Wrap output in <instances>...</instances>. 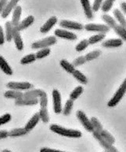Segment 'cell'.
Returning a JSON list of instances; mask_svg holds the SVG:
<instances>
[{"label": "cell", "instance_id": "cell-31", "mask_svg": "<svg viewBox=\"0 0 126 152\" xmlns=\"http://www.w3.org/2000/svg\"><path fill=\"white\" fill-rule=\"evenodd\" d=\"M90 121H91V123H92L94 132H99V133L101 132L102 130H103V126H102L101 123L99 121V120L96 118H92L90 119Z\"/></svg>", "mask_w": 126, "mask_h": 152}, {"label": "cell", "instance_id": "cell-34", "mask_svg": "<svg viewBox=\"0 0 126 152\" xmlns=\"http://www.w3.org/2000/svg\"><path fill=\"white\" fill-rule=\"evenodd\" d=\"M114 0H106V1H103L101 6L102 11L104 13H107L110 10V9L112 8L113 5H114Z\"/></svg>", "mask_w": 126, "mask_h": 152}, {"label": "cell", "instance_id": "cell-10", "mask_svg": "<svg viewBox=\"0 0 126 152\" xmlns=\"http://www.w3.org/2000/svg\"><path fill=\"white\" fill-rule=\"evenodd\" d=\"M60 26L63 28L71 30H82L84 28V26L81 23L75 22V21H71V20H63L60 22Z\"/></svg>", "mask_w": 126, "mask_h": 152}, {"label": "cell", "instance_id": "cell-29", "mask_svg": "<svg viewBox=\"0 0 126 152\" xmlns=\"http://www.w3.org/2000/svg\"><path fill=\"white\" fill-rule=\"evenodd\" d=\"M99 134H100V136H102V138L104 139V140H106L107 142H108L110 144L113 145V144L114 143L115 139L114 138V136H113L111 134L109 133L107 130L103 129L101 132H99Z\"/></svg>", "mask_w": 126, "mask_h": 152}, {"label": "cell", "instance_id": "cell-45", "mask_svg": "<svg viewBox=\"0 0 126 152\" xmlns=\"http://www.w3.org/2000/svg\"><path fill=\"white\" fill-rule=\"evenodd\" d=\"M40 152H65V151H59V150H55V149H51V148H43L41 149Z\"/></svg>", "mask_w": 126, "mask_h": 152}, {"label": "cell", "instance_id": "cell-14", "mask_svg": "<svg viewBox=\"0 0 126 152\" xmlns=\"http://www.w3.org/2000/svg\"><path fill=\"white\" fill-rule=\"evenodd\" d=\"M123 44V41L121 39H110L103 42L102 46L106 48H119Z\"/></svg>", "mask_w": 126, "mask_h": 152}, {"label": "cell", "instance_id": "cell-23", "mask_svg": "<svg viewBox=\"0 0 126 152\" xmlns=\"http://www.w3.org/2000/svg\"><path fill=\"white\" fill-rule=\"evenodd\" d=\"M114 16L116 20L118 21L119 25L126 28V19L124 14H122V12L119 9H115L114 10Z\"/></svg>", "mask_w": 126, "mask_h": 152}, {"label": "cell", "instance_id": "cell-43", "mask_svg": "<svg viewBox=\"0 0 126 152\" xmlns=\"http://www.w3.org/2000/svg\"><path fill=\"white\" fill-rule=\"evenodd\" d=\"M102 3H103V1H101V0H96V1H94V2H93V4H92V11H98L99 10V8L101 7Z\"/></svg>", "mask_w": 126, "mask_h": 152}, {"label": "cell", "instance_id": "cell-17", "mask_svg": "<svg viewBox=\"0 0 126 152\" xmlns=\"http://www.w3.org/2000/svg\"><path fill=\"white\" fill-rule=\"evenodd\" d=\"M17 0H12V1H9L7 3V5L5 7V9L3 10V11L1 14V16H2V18H6L7 17L9 16L12 10L15 9V7L17 6Z\"/></svg>", "mask_w": 126, "mask_h": 152}, {"label": "cell", "instance_id": "cell-15", "mask_svg": "<svg viewBox=\"0 0 126 152\" xmlns=\"http://www.w3.org/2000/svg\"><path fill=\"white\" fill-rule=\"evenodd\" d=\"M34 20H35V18L33 16H28L26 18L24 19V20L21 21V22L19 24V25L17 26V27H14L17 30L18 32H20V31H22V30H24L25 28H28L29 26L34 23Z\"/></svg>", "mask_w": 126, "mask_h": 152}, {"label": "cell", "instance_id": "cell-18", "mask_svg": "<svg viewBox=\"0 0 126 152\" xmlns=\"http://www.w3.org/2000/svg\"><path fill=\"white\" fill-rule=\"evenodd\" d=\"M21 12H22V8L20 6H17L15 9L14 10V14L12 16V25L14 27H17L20 24V19L21 17Z\"/></svg>", "mask_w": 126, "mask_h": 152}, {"label": "cell", "instance_id": "cell-6", "mask_svg": "<svg viewBox=\"0 0 126 152\" xmlns=\"http://www.w3.org/2000/svg\"><path fill=\"white\" fill-rule=\"evenodd\" d=\"M6 87L8 88L15 91H29V89L33 88V85L28 82H9L6 84Z\"/></svg>", "mask_w": 126, "mask_h": 152}, {"label": "cell", "instance_id": "cell-30", "mask_svg": "<svg viewBox=\"0 0 126 152\" xmlns=\"http://www.w3.org/2000/svg\"><path fill=\"white\" fill-rule=\"evenodd\" d=\"M82 92H83V88H82V87H76V88L73 90V91H72L71 93L70 94V99H71L72 101L76 100L82 94Z\"/></svg>", "mask_w": 126, "mask_h": 152}, {"label": "cell", "instance_id": "cell-21", "mask_svg": "<svg viewBox=\"0 0 126 152\" xmlns=\"http://www.w3.org/2000/svg\"><path fill=\"white\" fill-rule=\"evenodd\" d=\"M0 69L4 73L7 74V75H12L13 74V70H12L11 67L9 66L6 59L0 55Z\"/></svg>", "mask_w": 126, "mask_h": 152}, {"label": "cell", "instance_id": "cell-20", "mask_svg": "<svg viewBox=\"0 0 126 152\" xmlns=\"http://www.w3.org/2000/svg\"><path fill=\"white\" fill-rule=\"evenodd\" d=\"M39 120H40L39 114H38V113H36V114H35L34 115L32 116V118L27 121V123L26 124V125H25L24 129L27 130V131H28V132L32 131V130L35 127L36 125H37V124H38V121H39Z\"/></svg>", "mask_w": 126, "mask_h": 152}, {"label": "cell", "instance_id": "cell-33", "mask_svg": "<svg viewBox=\"0 0 126 152\" xmlns=\"http://www.w3.org/2000/svg\"><path fill=\"white\" fill-rule=\"evenodd\" d=\"M105 39V34H102V33H99V34L94 35V36H92L89 39V44H95V43H97L102 41L103 39Z\"/></svg>", "mask_w": 126, "mask_h": 152}, {"label": "cell", "instance_id": "cell-3", "mask_svg": "<svg viewBox=\"0 0 126 152\" xmlns=\"http://www.w3.org/2000/svg\"><path fill=\"white\" fill-rule=\"evenodd\" d=\"M125 92H126V78L124 81H123L122 85L120 86L119 88L117 89V91L115 92L114 96H113V97L110 99V101L107 102L108 107H116V106L119 103L120 101L122 100V99L125 95Z\"/></svg>", "mask_w": 126, "mask_h": 152}, {"label": "cell", "instance_id": "cell-28", "mask_svg": "<svg viewBox=\"0 0 126 152\" xmlns=\"http://www.w3.org/2000/svg\"><path fill=\"white\" fill-rule=\"evenodd\" d=\"M72 75H73V77H74L78 81H79L80 83H81V84H86L88 83V79H87V77L84 75L81 71L75 69V71H74V73H72Z\"/></svg>", "mask_w": 126, "mask_h": 152}, {"label": "cell", "instance_id": "cell-38", "mask_svg": "<svg viewBox=\"0 0 126 152\" xmlns=\"http://www.w3.org/2000/svg\"><path fill=\"white\" fill-rule=\"evenodd\" d=\"M39 117H40V119L43 122L47 123L49 122L50 121V116H49V113H48L47 109H43V108H41L39 112Z\"/></svg>", "mask_w": 126, "mask_h": 152}, {"label": "cell", "instance_id": "cell-19", "mask_svg": "<svg viewBox=\"0 0 126 152\" xmlns=\"http://www.w3.org/2000/svg\"><path fill=\"white\" fill-rule=\"evenodd\" d=\"M13 39H14L16 48L18 50H22L24 48V43H23L22 38L20 37V32L14 28V32H13Z\"/></svg>", "mask_w": 126, "mask_h": 152}, {"label": "cell", "instance_id": "cell-13", "mask_svg": "<svg viewBox=\"0 0 126 152\" xmlns=\"http://www.w3.org/2000/svg\"><path fill=\"white\" fill-rule=\"evenodd\" d=\"M56 23H57V18H56V17H51V18H50L49 19L42 27H41L40 32H42V33H45H45H47V32H49L50 30L52 29L53 27L56 25Z\"/></svg>", "mask_w": 126, "mask_h": 152}, {"label": "cell", "instance_id": "cell-22", "mask_svg": "<svg viewBox=\"0 0 126 152\" xmlns=\"http://www.w3.org/2000/svg\"><path fill=\"white\" fill-rule=\"evenodd\" d=\"M4 96L7 99H13L17 100L24 97V93L20 91L9 90V91H7L5 92Z\"/></svg>", "mask_w": 126, "mask_h": 152}, {"label": "cell", "instance_id": "cell-40", "mask_svg": "<svg viewBox=\"0 0 126 152\" xmlns=\"http://www.w3.org/2000/svg\"><path fill=\"white\" fill-rule=\"evenodd\" d=\"M86 61H86L85 56H80V57H78V58L75 59V60H74L72 65H73L74 67H75V66H81V65H83V64L86 63Z\"/></svg>", "mask_w": 126, "mask_h": 152}, {"label": "cell", "instance_id": "cell-24", "mask_svg": "<svg viewBox=\"0 0 126 152\" xmlns=\"http://www.w3.org/2000/svg\"><path fill=\"white\" fill-rule=\"evenodd\" d=\"M38 103V99H20L15 101V104L17 106H32V105H36Z\"/></svg>", "mask_w": 126, "mask_h": 152}, {"label": "cell", "instance_id": "cell-12", "mask_svg": "<svg viewBox=\"0 0 126 152\" xmlns=\"http://www.w3.org/2000/svg\"><path fill=\"white\" fill-rule=\"evenodd\" d=\"M45 92L40 89H35V90H29L27 91L25 93H24V99H35L39 98L40 99L42 96L45 95Z\"/></svg>", "mask_w": 126, "mask_h": 152}, {"label": "cell", "instance_id": "cell-35", "mask_svg": "<svg viewBox=\"0 0 126 152\" xmlns=\"http://www.w3.org/2000/svg\"><path fill=\"white\" fill-rule=\"evenodd\" d=\"M35 60V55H34V54H30V55H27L26 56H24V58H22L21 60H20V63L22 64V65H27V64L32 63Z\"/></svg>", "mask_w": 126, "mask_h": 152}, {"label": "cell", "instance_id": "cell-37", "mask_svg": "<svg viewBox=\"0 0 126 152\" xmlns=\"http://www.w3.org/2000/svg\"><path fill=\"white\" fill-rule=\"evenodd\" d=\"M89 45V43L88 39H82V40L78 43V44L75 47V50L78 51V52H81L83 51L84 50H86V48H88V46Z\"/></svg>", "mask_w": 126, "mask_h": 152}, {"label": "cell", "instance_id": "cell-50", "mask_svg": "<svg viewBox=\"0 0 126 152\" xmlns=\"http://www.w3.org/2000/svg\"><path fill=\"white\" fill-rule=\"evenodd\" d=\"M104 152H107V151H104Z\"/></svg>", "mask_w": 126, "mask_h": 152}, {"label": "cell", "instance_id": "cell-8", "mask_svg": "<svg viewBox=\"0 0 126 152\" xmlns=\"http://www.w3.org/2000/svg\"><path fill=\"white\" fill-rule=\"evenodd\" d=\"M92 135H93V137H94L96 140H98V142L99 143V144L103 147V148L106 150V151L107 152H119L116 149V148L114 147L113 145L110 144V143L107 142L105 140L102 138V136H100V134L99 132H92Z\"/></svg>", "mask_w": 126, "mask_h": 152}, {"label": "cell", "instance_id": "cell-27", "mask_svg": "<svg viewBox=\"0 0 126 152\" xmlns=\"http://www.w3.org/2000/svg\"><path fill=\"white\" fill-rule=\"evenodd\" d=\"M60 66L62 68L66 71V72H68L69 73H73L75 71V67H74L71 63H70L69 61H68L67 60H61L60 62Z\"/></svg>", "mask_w": 126, "mask_h": 152}, {"label": "cell", "instance_id": "cell-9", "mask_svg": "<svg viewBox=\"0 0 126 152\" xmlns=\"http://www.w3.org/2000/svg\"><path fill=\"white\" fill-rule=\"evenodd\" d=\"M53 110L56 114H60L63 109H62V104H61V95L60 91L56 89H54L53 91Z\"/></svg>", "mask_w": 126, "mask_h": 152}, {"label": "cell", "instance_id": "cell-48", "mask_svg": "<svg viewBox=\"0 0 126 152\" xmlns=\"http://www.w3.org/2000/svg\"><path fill=\"white\" fill-rule=\"evenodd\" d=\"M121 9L125 14H126V2H123L121 3Z\"/></svg>", "mask_w": 126, "mask_h": 152}, {"label": "cell", "instance_id": "cell-4", "mask_svg": "<svg viewBox=\"0 0 126 152\" xmlns=\"http://www.w3.org/2000/svg\"><path fill=\"white\" fill-rule=\"evenodd\" d=\"M56 43V38L55 37H49L47 38L42 39L41 40L36 41L32 44V48L33 49H44L49 48L50 46L54 45Z\"/></svg>", "mask_w": 126, "mask_h": 152}, {"label": "cell", "instance_id": "cell-25", "mask_svg": "<svg viewBox=\"0 0 126 152\" xmlns=\"http://www.w3.org/2000/svg\"><path fill=\"white\" fill-rule=\"evenodd\" d=\"M6 27V39L8 42L13 39V32H14V26L12 25L11 21H7L5 25Z\"/></svg>", "mask_w": 126, "mask_h": 152}, {"label": "cell", "instance_id": "cell-1", "mask_svg": "<svg viewBox=\"0 0 126 152\" xmlns=\"http://www.w3.org/2000/svg\"><path fill=\"white\" fill-rule=\"evenodd\" d=\"M102 19H103L104 22L106 23L108 27L110 28H112L114 30L117 36H119L122 38V39L126 40V28L122 27V25H120L119 24H117L116 20H114L112 17L108 15V14H104L102 16Z\"/></svg>", "mask_w": 126, "mask_h": 152}, {"label": "cell", "instance_id": "cell-5", "mask_svg": "<svg viewBox=\"0 0 126 152\" xmlns=\"http://www.w3.org/2000/svg\"><path fill=\"white\" fill-rule=\"evenodd\" d=\"M84 28L88 32H97L102 34H105L110 31V28L107 25H100V24H87L84 26Z\"/></svg>", "mask_w": 126, "mask_h": 152}, {"label": "cell", "instance_id": "cell-39", "mask_svg": "<svg viewBox=\"0 0 126 152\" xmlns=\"http://www.w3.org/2000/svg\"><path fill=\"white\" fill-rule=\"evenodd\" d=\"M50 48H44V49H41L36 53V59H42L43 58L47 57L48 55L50 54Z\"/></svg>", "mask_w": 126, "mask_h": 152}, {"label": "cell", "instance_id": "cell-42", "mask_svg": "<svg viewBox=\"0 0 126 152\" xmlns=\"http://www.w3.org/2000/svg\"><path fill=\"white\" fill-rule=\"evenodd\" d=\"M11 120V115L9 114H6L0 117V125H5L6 123L9 122Z\"/></svg>", "mask_w": 126, "mask_h": 152}, {"label": "cell", "instance_id": "cell-32", "mask_svg": "<svg viewBox=\"0 0 126 152\" xmlns=\"http://www.w3.org/2000/svg\"><path fill=\"white\" fill-rule=\"evenodd\" d=\"M73 105H74V101H72L71 99H69L66 102L65 106H64L63 110H62L63 115L68 116L71 113L72 108H73Z\"/></svg>", "mask_w": 126, "mask_h": 152}, {"label": "cell", "instance_id": "cell-36", "mask_svg": "<svg viewBox=\"0 0 126 152\" xmlns=\"http://www.w3.org/2000/svg\"><path fill=\"white\" fill-rule=\"evenodd\" d=\"M100 55H101V51L99 50H96L88 53L85 57H86V61H92V60H94V59L99 58Z\"/></svg>", "mask_w": 126, "mask_h": 152}, {"label": "cell", "instance_id": "cell-26", "mask_svg": "<svg viewBox=\"0 0 126 152\" xmlns=\"http://www.w3.org/2000/svg\"><path fill=\"white\" fill-rule=\"evenodd\" d=\"M28 131L25 129L24 128H18V129H14L10 130L9 132V136L11 137H17V136H24L28 133Z\"/></svg>", "mask_w": 126, "mask_h": 152}, {"label": "cell", "instance_id": "cell-7", "mask_svg": "<svg viewBox=\"0 0 126 152\" xmlns=\"http://www.w3.org/2000/svg\"><path fill=\"white\" fill-rule=\"evenodd\" d=\"M76 116L77 118H78V119L79 120V121L81 122V125H83V127L86 129V130H87L88 132H94V129H93V128H92L91 121L87 118V116L86 115V114H85L83 111H81V110L77 111Z\"/></svg>", "mask_w": 126, "mask_h": 152}, {"label": "cell", "instance_id": "cell-44", "mask_svg": "<svg viewBox=\"0 0 126 152\" xmlns=\"http://www.w3.org/2000/svg\"><path fill=\"white\" fill-rule=\"evenodd\" d=\"M5 43V35L2 28L0 26V45H2Z\"/></svg>", "mask_w": 126, "mask_h": 152}, {"label": "cell", "instance_id": "cell-49", "mask_svg": "<svg viewBox=\"0 0 126 152\" xmlns=\"http://www.w3.org/2000/svg\"><path fill=\"white\" fill-rule=\"evenodd\" d=\"M2 152H11V151H9V150H3V151H2Z\"/></svg>", "mask_w": 126, "mask_h": 152}, {"label": "cell", "instance_id": "cell-11", "mask_svg": "<svg viewBox=\"0 0 126 152\" xmlns=\"http://www.w3.org/2000/svg\"><path fill=\"white\" fill-rule=\"evenodd\" d=\"M54 33H55V36L59 37V38L65 39L68 40H75V39H77L76 34H74L71 32H69L68 30L56 29Z\"/></svg>", "mask_w": 126, "mask_h": 152}, {"label": "cell", "instance_id": "cell-41", "mask_svg": "<svg viewBox=\"0 0 126 152\" xmlns=\"http://www.w3.org/2000/svg\"><path fill=\"white\" fill-rule=\"evenodd\" d=\"M39 103H40L41 108H43V109H46V108H47L48 98L46 94L40 98V99H39Z\"/></svg>", "mask_w": 126, "mask_h": 152}, {"label": "cell", "instance_id": "cell-47", "mask_svg": "<svg viewBox=\"0 0 126 152\" xmlns=\"http://www.w3.org/2000/svg\"><path fill=\"white\" fill-rule=\"evenodd\" d=\"M6 5H7L6 1H5V0L0 1V14H2V11H3V10L5 9V7H6Z\"/></svg>", "mask_w": 126, "mask_h": 152}, {"label": "cell", "instance_id": "cell-2", "mask_svg": "<svg viewBox=\"0 0 126 152\" xmlns=\"http://www.w3.org/2000/svg\"><path fill=\"white\" fill-rule=\"evenodd\" d=\"M50 130L55 133L60 135V136H66V137H70V138H80L81 136V132L78 130L74 129H68L64 127H62L60 125H50Z\"/></svg>", "mask_w": 126, "mask_h": 152}, {"label": "cell", "instance_id": "cell-16", "mask_svg": "<svg viewBox=\"0 0 126 152\" xmlns=\"http://www.w3.org/2000/svg\"><path fill=\"white\" fill-rule=\"evenodd\" d=\"M80 2H81V4L82 6L86 17L89 20H92L93 18V11H92L89 1V0H81Z\"/></svg>", "mask_w": 126, "mask_h": 152}, {"label": "cell", "instance_id": "cell-46", "mask_svg": "<svg viewBox=\"0 0 126 152\" xmlns=\"http://www.w3.org/2000/svg\"><path fill=\"white\" fill-rule=\"evenodd\" d=\"M7 136H9V132H7L6 130H1L0 131V140L7 138Z\"/></svg>", "mask_w": 126, "mask_h": 152}]
</instances>
